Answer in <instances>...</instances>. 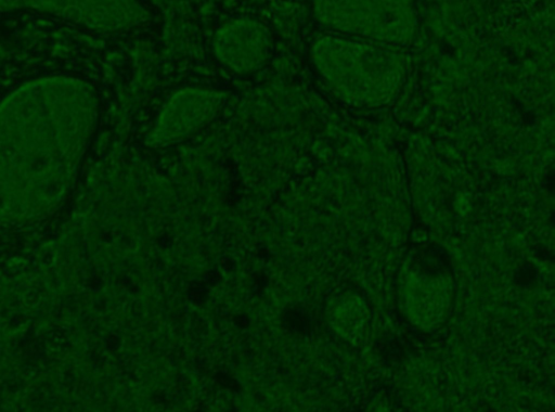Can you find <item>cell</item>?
Returning <instances> with one entry per match:
<instances>
[{
  "instance_id": "5",
  "label": "cell",
  "mask_w": 555,
  "mask_h": 412,
  "mask_svg": "<svg viewBox=\"0 0 555 412\" xmlns=\"http://www.w3.org/2000/svg\"><path fill=\"white\" fill-rule=\"evenodd\" d=\"M228 92L209 87L177 90L159 108L145 142L150 147L176 145L204 129L223 111Z\"/></svg>"
},
{
  "instance_id": "3",
  "label": "cell",
  "mask_w": 555,
  "mask_h": 412,
  "mask_svg": "<svg viewBox=\"0 0 555 412\" xmlns=\"http://www.w3.org/2000/svg\"><path fill=\"white\" fill-rule=\"evenodd\" d=\"M312 12L328 33L401 48L416 31L413 0H314Z\"/></svg>"
},
{
  "instance_id": "1",
  "label": "cell",
  "mask_w": 555,
  "mask_h": 412,
  "mask_svg": "<svg viewBox=\"0 0 555 412\" xmlns=\"http://www.w3.org/2000/svg\"><path fill=\"white\" fill-rule=\"evenodd\" d=\"M100 117L96 90L72 76L24 82L0 102V222L54 211L72 190Z\"/></svg>"
},
{
  "instance_id": "4",
  "label": "cell",
  "mask_w": 555,
  "mask_h": 412,
  "mask_svg": "<svg viewBox=\"0 0 555 412\" xmlns=\"http://www.w3.org/2000/svg\"><path fill=\"white\" fill-rule=\"evenodd\" d=\"M23 11L60 18L102 34L141 28L152 18L142 0H0V12Z\"/></svg>"
},
{
  "instance_id": "2",
  "label": "cell",
  "mask_w": 555,
  "mask_h": 412,
  "mask_svg": "<svg viewBox=\"0 0 555 412\" xmlns=\"http://www.w3.org/2000/svg\"><path fill=\"white\" fill-rule=\"evenodd\" d=\"M309 54L326 87L354 107L389 104L408 76V56L401 47L327 33L311 43Z\"/></svg>"
},
{
  "instance_id": "6",
  "label": "cell",
  "mask_w": 555,
  "mask_h": 412,
  "mask_svg": "<svg viewBox=\"0 0 555 412\" xmlns=\"http://www.w3.org/2000/svg\"><path fill=\"white\" fill-rule=\"evenodd\" d=\"M212 52L225 69L248 75L261 69L273 52L270 29L261 21L240 16L221 24L212 38Z\"/></svg>"
}]
</instances>
